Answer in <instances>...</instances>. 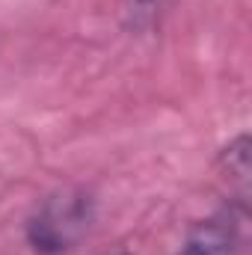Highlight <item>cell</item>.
<instances>
[{"instance_id": "6da1fadb", "label": "cell", "mask_w": 252, "mask_h": 255, "mask_svg": "<svg viewBox=\"0 0 252 255\" xmlns=\"http://www.w3.org/2000/svg\"><path fill=\"white\" fill-rule=\"evenodd\" d=\"M98 217L95 196L83 187L48 193L24 223V241L36 255H68L92 232Z\"/></svg>"}, {"instance_id": "7a4b0ae2", "label": "cell", "mask_w": 252, "mask_h": 255, "mask_svg": "<svg viewBox=\"0 0 252 255\" xmlns=\"http://www.w3.org/2000/svg\"><path fill=\"white\" fill-rule=\"evenodd\" d=\"M244 229H247V208L223 202L217 211L190 226L172 255H241Z\"/></svg>"}, {"instance_id": "3957f363", "label": "cell", "mask_w": 252, "mask_h": 255, "mask_svg": "<svg viewBox=\"0 0 252 255\" xmlns=\"http://www.w3.org/2000/svg\"><path fill=\"white\" fill-rule=\"evenodd\" d=\"M220 175L229 184L226 202L232 205H244L250 202V136L238 133L223 151H220Z\"/></svg>"}, {"instance_id": "277c9868", "label": "cell", "mask_w": 252, "mask_h": 255, "mask_svg": "<svg viewBox=\"0 0 252 255\" xmlns=\"http://www.w3.org/2000/svg\"><path fill=\"white\" fill-rule=\"evenodd\" d=\"M104 255H133V253H125V250H113V253H104Z\"/></svg>"}]
</instances>
